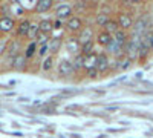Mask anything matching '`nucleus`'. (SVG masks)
Returning a JSON list of instances; mask_svg holds the SVG:
<instances>
[{
  "mask_svg": "<svg viewBox=\"0 0 153 138\" xmlns=\"http://www.w3.org/2000/svg\"><path fill=\"white\" fill-rule=\"evenodd\" d=\"M110 60H112V58H110L104 51H100V52H98L97 69H98V72H100L101 75H104V74L109 72V69H110Z\"/></svg>",
  "mask_w": 153,
  "mask_h": 138,
  "instance_id": "nucleus-9",
  "label": "nucleus"
},
{
  "mask_svg": "<svg viewBox=\"0 0 153 138\" xmlns=\"http://www.w3.org/2000/svg\"><path fill=\"white\" fill-rule=\"evenodd\" d=\"M54 66H55V55H48L46 58H43V61L40 63V69L43 71V72H51L54 69Z\"/></svg>",
  "mask_w": 153,
  "mask_h": 138,
  "instance_id": "nucleus-21",
  "label": "nucleus"
},
{
  "mask_svg": "<svg viewBox=\"0 0 153 138\" xmlns=\"http://www.w3.org/2000/svg\"><path fill=\"white\" fill-rule=\"evenodd\" d=\"M65 49H66V52L72 57L75 55H78L81 52V43L78 40V35H68L65 37Z\"/></svg>",
  "mask_w": 153,
  "mask_h": 138,
  "instance_id": "nucleus-4",
  "label": "nucleus"
},
{
  "mask_svg": "<svg viewBox=\"0 0 153 138\" xmlns=\"http://www.w3.org/2000/svg\"><path fill=\"white\" fill-rule=\"evenodd\" d=\"M97 60H98V52H94L91 55L84 57V72L86 71H91V69H95L97 68Z\"/></svg>",
  "mask_w": 153,
  "mask_h": 138,
  "instance_id": "nucleus-23",
  "label": "nucleus"
},
{
  "mask_svg": "<svg viewBox=\"0 0 153 138\" xmlns=\"http://www.w3.org/2000/svg\"><path fill=\"white\" fill-rule=\"evenodd\" d=\"M38 34H40V26H38V22H32V25H31V29H29V35H28L29 42L37 40Z\"/></svg>",
  "mask_w": 153,
  "mask_h": 138,
  "instance_id": "nucleus-28",
  "label": "nucleus"
},
{
  "mask_svg": "<svg viewBox=\"0 0 153 138\" xmlns=\"http://www.w3.org/2000/svg\"><path fill=\"white\" fill-rule=\"evenodd\" d=\"M54 16L55 19H60V20H68L74 16V6L71 3H58L55 8H54Z\"/></svg>",
  "mask_w": 153,
  "mask_h": 138,
  "instance_id": "nucleus-7",
  "label": "nucleus"
},
{
  "mask_svg": "<svg viewBox=\"0 0 153 138\" xmlns=\"http://www.w3.org/2000/svg\"><path fill=\"white\" fill-rule=\"evenodd\" d=\"M37 51H38V45H37V42H35V40H32V42H29L26 46H25L23 54H25V57H26V58H28V61H29L34 55H37Z\"/></svg>",
  "mask_w": 153,
  "mask_h": 138,
  "instance_id": "nucleus-20",
  "label": "nucleus"
},
{
  "mask_svg": "<svg viewBox=\"0 0 153 138\" xmlns=\"http://www.w3.org/2000/svg\"><path fill=\"white\" fill-rule=\"evenodd\" d=\"M100 77H101V74L98 72V69H97V68L84 72V78H86V80H98Z\"/></svg>",
  "mask_w": 153,
  "mask_h": 138,
  "instance_id": "nucleus-30",
  "label": "nucleus"
},
{
  "mask_svg": "<svg viewBox=\"0 0 153 138\" xmlns=\"http://www.w3.org/2000/svg\"><path fill=\"white\" fill-rule=\"evenodd\" d=\"M9 39H6V37H3V39H0V57H2L3 54L8 52V46H9Z\"/></svg>",
  "mask_w": 153,
  "mask_h": 138,
  "instance_id": "nucleus-31",
  "label": "nucleus"
},
{
  "mask_svg": "<svg viewBox=\"0 0 153 138\" xmlns=\"http://www.w3.org/2000/svg\"><path fill=\"white\" fill-rule=\"evenodd\" d=\"M22 51H23V43H22V40L20 39H12L11 42H9V46H8V57L9 58H14L16 55H19V54H22Z\"/></svg>",
  "mask_w": 153,
  "mask_h": 138,
  "instance_id": "nucleus-13",
  "label": "nucleus"
},
{
  "mask_svg": "<svg viewBox=\"0 0 153 138\" xmlns=\"http://www.w3.org/2000/svg\"><path fill=\"white\" fill-rule=\"evenodd\" d=\"M71 138H81V135H78V134L75 135V134H74V135H71Z\"/></svg>",
  "mask_w": 153,
  "mask_h": 138,
  "instance_id": "nucleus-34",
  "label": "nucleus"
},
{
  "mask_svg": "<svg viewBox=\"0 0 153 138\" xmlns=\"http://www.w3.org/2000/svg\"><path fill=\"white\" fill-rule=\"evenodd\" d=\"M65 46V37H55V35H51V40H49V49H51V54L55 55L60 52V49Z\"/></svg>",
  "mask_w": 153,
  "mask_h": 138,
  "instance_id": "nucleus-16",
  "label": "nucleus"
},
{
  "mask_svg": "<svg viewBox=\"0 0 153 138\" xmlns=\"http://www.w3.org/2000/svg\"><path fill=\"white\" fill-rule=\"evenodd\" d=\"M139 40H141V37L130 35V40L126 46V57L130 58L133 63L138 60V55H139Z\"/></svg>",
  "mask_w": 153,
  "mask_h": 138,
  "instance_id": "nucleus-5",
  "label": "nucleus"
},
{
  "mask_svg": "<svg viewBox=\"0 0 153 138\" xmlns=\"http://www.w3.org/2000/svg\"><path fill=\"white\" fill-rule=\"evenodd\" d=\"M115 20L118 22V26L123 31L130 32L135 25V16L132 9H118L115 12Z\"/></svg>",
  "mask_w": 153,
  "mask_h": 138,
  "instance_id": "nucleus-2",
  "label": "nucleus"
},
{
  "mask_svg": "<svg viewBox=\"0 0 153 138\" xmlns=\"http://www.w3.org/2000/svg\"><path fill=\"white\" fill-rule=\"evenodd\" d=\"M52 8H54V2H52V0H38V2L35 3L34 11L38 12V14H45V12L51 11Z\"/></svg>",
  "mask_w": 153,
  "mask_h": 138,
  "instance_id": "nucleus-18",
  "label": "nucleus"
},
{
  "mask_svg": "<svg viewBox=\"0 0 153 138\" xmlns=\"http://www.w3.org/2000/svg\"><path fill=\"white\" fill-rule=\"evenodd\" d=\"M11 66H12V69H16V71H26V68H28V58L25 57V54L22 52V54H19V55H16L14 58H11Z\"/></svg>",
  "mask_w": 153,
  "mask_h": 138,
  "instance_id": "nucleus-14",
  "label": "nucleus"
},
{
  "mask_svg": "<svg viewBox=\"0 0 153 138\" xmlns=\"http://www.w3.org/2000/svg\"><path fill=\"white\" fill-rule=\"evenodd\" d=\"M84 26H86L84 19H83L81 16H75V14H74L71 19L66 20L65 29H66V32H68L69 35H78Z\"/></svg>",
  "mask_w": 153,
  "mask_h": 138,
  "instance_id": "nucleus-3",
  "label": "nucleus"
},
{
  "mask_svg": "<svg viewBox=\"0 0 153 138\" xmlns=\"http://www.w3.org/2000/svg\"><path fill=\"white\" fill-rule=\"evenodd\" d=\"M95 46H97L95 40H91V42H87V43H83V45H81V52H80V54H83L84 57H87V55H91V54L97 52V51H95Z\"/></svg>",
  "mask_w": 153,
  "mask_h": 138,
  "instance_id": "nucleus-24",
  "label": "nucleus"
},
{
  "mask_svg": "<svg viewBox=\"0 0 153 138\" xmlns=\"http://www.w3.org/2000/svg\"><path fill=\"white\" fill-rule=\"evenodd\" d=\"M110 19H112L110 14H106V12H103V11H97L94 14V25L98 29H103Z\"/></svg>",
  "mask_w": 153,
  "mask_h": 138,
  "instance_id": "nucleus-15",
  "label": "nucleus"
},
{
  "mask_svg": "<svg viewBox=\"0 0 153 138\" xmlns=\"http://www.w3.org/2000/svg\"><path fill=\"white\" fill-rule=\"evenodd\" d=\"M9 5H11V14H14L17 17H22L25 14V11H26V9L22 6L20 2H11Z\"/></svg>",
  "mask_w": 153,
  "mask_h": 138,
  "instance_id": "nucleus-26",
  "label": "nucleus"
},
{
  "mask_svg": "<svg viewBox=\"0 0 153 138\" xmlns=\"http://www.w3.org/2000/svg\"><path fill=\"white\" fill-rule=\"evenodd\" d=\"M106 32H109L110 35H113L115 32H117V31H120V26H118V22L117 20H115V17H112L109 22H107V25H106V26L103 28Z\"/></svg>",
  "mask_w": 153,
  "mask_h": 138,
  "instance_id": "nucleus-25",
  "label": "nucleus"
},
{
  "mask_svg": "<svg viewBox=\"0 0 153 138\" xmlns=\"http://www.w3.org/2000/svg\"><path fill=\"white\" fill-rule=\"evenodd\" d=\"M48 55H51L49 43H48V45H43V46H38V51H37V57H40V58H46Z\"/></svg>",
  "mask_w": 153,
  "mask_h": 138,
  "instance_id": "nucleus-29",
  "label": "nucleus"
},
{
  "mask_svg": "<svg viewBox=\"0 0 153 138\" xmlns=\"http://www.w3.org/2000/svg\"><path fill=\"white\" fill-rule=\"evenodd\" d=\"M38 26H40V32L42 34H48L51 35L54 31V19H43L38 22Z\"/></svg>",
  "mask_w": 153,
  "mask_h": 138,
  "instance_id": "nucleus-19",
  "label": "nucleus"
},
{
  "mask_svg": "<svg viewBox=\"0 0 153 138\" xmlns=\"http://www.w3.org/2000/svg\"><path fill=\"white\" fill-rule=\"evenodd\" d=\"M49 40H51V35H48V34H38V37H37V45L38 46H43V45H48L49 43Z\"/></svg>",
  "mask_w": 153,
  "mask_h": 138,
  "instance_id": "nucleus-32",
  "label": "nucleus"
},
{
  "mask_svg": "<svg viewBox=\"0 0 153 138\" xmlns=\"http://www.w3.org/2000/svg\"><path fill=\"white\" fill-rule=\"evenodd\" d=\"M57 74L61 78H68L71 75H74V66H72V60L71 58H61L57 63Z\"/></svg>",
  "mask_w": 153,
  "mask_h": 138,
  "instance_id": "nucleus-6",
  "label": "nucleus"
},
{
  "mask_svg": "<svg viewBox=\"0 0 153 138\" xmlns=\"http://www.w3.org/2000/svg\"><path fill=\"white\" fill-rule=\"evenodd\" d=\"M110 40H112V35H110L109 32H106L104 29H98V31H97V35H95V43H97V46L103 48V51L107 48V45L110 43Z\"/></svg>",
  "mask_w": 153,
  "mask_h": 138,
  "instance_id": "nucleus-12",
  "label": "nucleus"
},
{
  "mask_svg": "<svg viewBox=\"0 0 153 138\" xmlns=\"http://www.w3.org/2000/svg\"><path fill=\"white\" fill-rule=\"evenodd\" d=\"M31 25H32V20L31 19H26V17L17 22V26H16V35H17V39H20V40L28 39Z\"/></svg>",
  "mask_w": 153,
  "mask_h": 138,
  "instance_id": "nucleus-8",
  "label": "nucleus"
},
{
  "mask_svg": "<svg viewBox=\"0 0 153 138\" xmlns=\"http://www.w3.org/2000/svg\"><path fill=\"white\" fill-rule=\"evenodd\" d=\"M95 35H97V29L92 26V25H86V26L81 29V32L78 34V40L80 43H87L91 40H95Z\"/></svg>",
  "mask_w": 153,
  "mask_h": 138,
  "instance_id": "nucleus-11",
  "label": "nucleus"
},
{
  "mask_svg": "<svg viewBox=\"0 0 153 138\" xmlns=\"http://www.w3.org/2000/svg\"><path fill=\"white\" fill-rule=\"evenodd\" d=\"M17 26V22L9 17V16H2L0 17V32L2 34H9L16 29Z\"/></svg>",
  "mask_w": 153,
  "mask_h": 138,
  "instance_id": "nucleus-10",
  "label": "nucleus"
},
{
  "mask_svg": "<svg viewBox=\"0 0 153 138\" xmlns=\"http://www.w3.org/2000/svg\"><path fill=\"white\" fill-rule=\"evenodd\" d=\"M133 66V61L130 58H127L126 55L120 58V66H118V72H124V71H129Z\"/></svg>",
  "mask_w": 153,
  "mask_h": 138,
  "instance_id": "nucleus-27",
  "label": "nucleus"
},
{
  "mask_svg": "<svg viewBox=\"0 0 153 138\" xmlns=\"http://www.w3.org/2000/svg\"><path fill=\"white\" fill-rule=\"evenodd\" d=\"M72 60V66H74V72L75 74H80L83 69H84V55L83 54H78L71 58Z\"/></svg>",
  "mask_w": 153,
  "mask_h": 138,
  "instance_id": "nucleus-22",
  "label": "nucleus"
},
{
  "mask_svg": "<svg viewBox=\"0 0 153 138\" xmlns=\"http://www.w3.org/2000/svg\"><path fill=\"white\" fill-rule=\"evenodd\" d=\"M152 28V12H141L136 19H135V25L132 31L129 32L133 37H143L144 34H147Z\"/></svg>",
  "mask_w": 153,
  "mask_h": 138,
  "instance_id": "nucleus-1",
  "label": "nucleus"
},
{
  "mask_svg": "<svg viewBox=\"0 0 153 138\" xmlns=\"http://www.w3.org/2000/svg\"><path fill=\"white\" fill-rule=\"evenodd\" d=\"M146 37H147V42H149V46H150V51L153 52V29H150L146 34Z\"/></svg>",
  "mask_w": 153,
  "mask_h": 138,
  "instance_id": "nucleus-33",
  "label": "nucleus"
},
{
  "mask_svg": "<svg viewBox=\"0 0 153 138\" xmlns=\"http://www.w3.org/2000/svg\"><path fill=\"white\" fill-rule=\"evenodd\" d=\"M112 37L118 42V45H120V46H123V48H124V51H126V46H127V43H129V40H130V34L127 32V31L120 29V31L115 32Z\"/></svg>",
  "mask_w": 153,
  "mask_h": 138,
  "instance_id": "nucleus-17",
  "label": "nucleus"
}]
</instances>
